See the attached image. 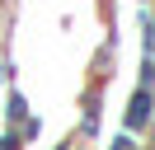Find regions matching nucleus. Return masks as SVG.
I'll list each match as a JSON object with an SVG mask.
<instances>
[{"label": "nucleus", "instance_id": "f03ea898", "mask_svg": "<svg viewBox=\"0 0 155 150\" xmlns=\"http://www.w3.org/2000/svg\"><path fill=\"white\" fill-rule=\"evenodd\" d=\"M117 150H132V141H117Z\"/></svg>", "mask_w": 155, "mask_h": 150}, {"label": "nucleus", "instance_id": "f257e3e1", "mask_svg": "<svg viewBox=\"0 0 155 150\" xmlns=\"http://www.w3.org/2000/svg\"><path fill=\"white\" fill-rule=\"evenodd\" d=\"M127 122H132V127H141V122H146V94H136V99H132V112H127Z\"/></svg>", "mask_w": 155, "mask_h": 150}]
</instances>
